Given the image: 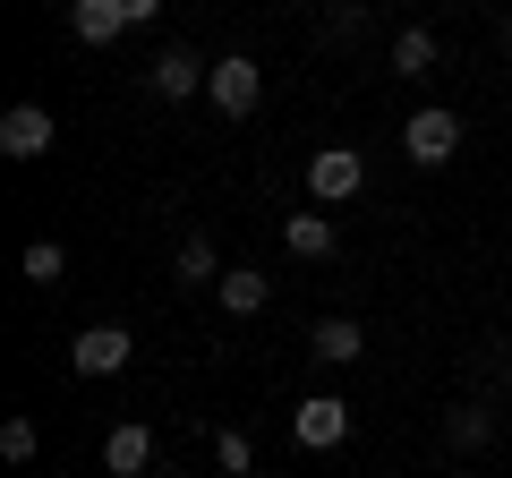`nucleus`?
<instances>
[{"mask_svg": "<svg viewBox=\"0 0 512 478\" xmlns=\"http://www.w3.org/2000/svg\"><path fill=\"white\" fill-rule=\"evenodd\" d=\"M402 154H410V163H419V171L453 163V154H461V111H444V103L410 111V120H402Z\"/></svg>", "mask_w": 512, "mask_h": 478, "instance_id": "nucleus-1", "label": "nucleus"}, {"mask_svg": "<svg viewBox=\"0 0 512 478\" xmlns=\"http://www.w3.org/2000/svg\"><path fill=\"white\" fill-rule=\"evenodd\" d=\"M205 94H214V111L248 120V111L265 103V69H256L248 52H222V60H214V77H205Z\"/></svg>", "mask_w": 512, "mask_h": 478, "instance_id": "nucleus-2", "label": "nucleus"}, {"mask_svg": "<svg viewBox=\"0 0 512 478\" xmlns=\"http://www.w3.org/2000/svg\"><path fill=\"white\" fill-rule=\"evenodd\" d=\"M52 146H60V129H52L43 103H9L0 111V154H9V163H43Z\"/></svg>", "mask_w": 512, "mask_h": 478, "instance_id": "nucleus-3", "label": "nucleus"}, {"mask_svg": "<svg viewBox=\"0 0 512 478\" xmlns=\"http://www.w3.org/2000/svg\"><path fill=\"white\" fill-rule=\"evenodd\" d=\"M359 180H367V163L350 146H316L308 154V197L316 205H350V197H359Z\"/></svg>", "mask_w": 512, "mask_h": 478, "instance_id": "nucleus-4", "label": "nucleus"}, {"mask_svg": "<svg viewBox=\"0 0 512 478\" xmlns=\"http://www.w3.org/2000/svg\"><path fill=\"white\" fill-rule=\"evenodd\" d=\"M128 359H137V342H128L120 325H86V333L69 342V368H77V376H120Z\"/></svg>", "mask_w": 512, "mask_h": 478, "instance_id": "nucleus-5", "label": "nucleus"}, {"mask_svg": "<svg viewBox=\"0 0 512 478\" xmlns=\"http://www.w3.org/2000/svg\"><path fill=\"white\" fill-rule=\"evenodd\" d=\"M291 436L308 444V453H333V444L350 436V402H333V393H308V402L291 410Z\"/></svg>", "mask_w": 512, "mask_h": 478, "instance_id": "nucleus-6", "label": "nucleus"}, {"mask_svg": "<svg viewBox=\"0 0 512 478\" xmlns=\"http://www.w3.org/2000/svg\"><path fill=\"white\" fill-rule=\"evenodd\" d=\"M214 77V60H197L188 43H171V52H154V69H146V86L163 94V103H188V94Z\"/></svg>", "mask_w": 512, "mask_h": 478, "instance_id": "nucleus-7", "label": "nucleus"}, {"mask_svg": "<svg viewBox=\"0 0 512 478\" xmlns=\"http://www.w3.org/2000/svg\"><path fill=\"white\" fill-rule=\"evenodd\" d=\"M359 350H367V333L350 325V316H316V333H308V359H316V368H350Z\"/></svg>", "mask_w": 512, "mask_h": 478, "instance_id": "nucleus-8", "label": "nucleus"}, {"mask_svg": "<svg viewBox=\"0 0 512 478\" xmlns=\"http://www.w3.org/2000/svg\"><path fill=\"white\" fill-rule=\"evenodd\" d=\"M146 461H154V436H146L137 419H120V427L103 436V470H111V478H137Z\"/></svg>", "mask_w": 512, "mask_h": 478, "instance_id": "nucleus-9", "label": "nucleus"}, {"mask_svg": "<svg viewBox=\"0 0 512 478\" xmlns=\"http://www.w3.org/2000/svg\"><path fill=\"white\" fill-rule=\"evenodd\" d=\"M214 291H222V308H231V316H256L265 299H274V282L256 274V265H222V282H214Z\"/></svg>", "mask_w": 512, "mask_h": 478, "instance_id": "nucleus-10", "label": "nucleus"}, {"mask_svg": "<svg viewBox=\"0 0 512 478\" xmlns=\"http://www.w3.org/2000/svg\"><path fill=\"white\" fill-rule=\"evenodd\" d=\"M69 26H77V43H111L128 26V9L120 0H69Z\"/></svg>", "mask_w": 512, "mask_h": 478, "instance_id": "nucleus-11", "label": "nucleus"}, {"mask_svg": "<svg viewBox=\"0 0 512 478\" xmlns=\"http://www.w3.org/2000/svg\"><path fill=\"white\" fill-rule=\"evenodd\" d=\"M282 248H291V257H333V214H316V205L291 214L282 222Z\"/></svg>", "mask_w": 512, "mask_h": 478, "instance_id": "nucleus-12", "label": "nucleus"}, {"mask_svg": "<svg viewBox=\"0 0 512 478\" xmlns=\"http://www.w3.org/2000/svg\"><path fill=\"white\" fill-rule=\"evenodd\" d=\"M436 69V35H427V26H402V35H393V77H427Z\"/></svg>", "mask_w": 512, "mask_h": 478, "instance_id": "nucleus-13", "label": "nucleus"}, {"mask_svg": "<svg viewBox=\"0 0 512 478\" xmlns=\"http://www.w3.org/2000/svg\"><path fill=\"white\" fill-rule=\"evenodd\" d=\"M495 436V419L478 402H461V410H444V444H453V453H478V444Z\"/></svg>", "mask_w": 512, "mask_h": 478, "instance_id": "nucleus-14", "label": "nucleus"}, {"mask_svg": "<svg viewBox=\"0 0 512 478\" xmlns=\"http://www.w3.org/2000/svg\"><path fill=\"white\" fill-rule=\"evenodd\" d=\"M18 265H26V282H35V291H60V282H69V257H60V239H35Z\"/></svg>", "mask_w": 512, "mask_h": 478, "instance_id": "nucleus-15", "label": "nucleus"}, {"mask_svg": "<svg viewBox=\"0 0 512 478\" xmlns=\"http://www.w3.org/2000/svg\"><path fill=\"white\" fill-rule=\"evenodd\" d=\"M180 282H188V291H197V282H222V257H214V239H205V231L180 239Z\"/></svg>", "mask_w": 512, "mask_h": 478, "instance_id": "nucleus-16", "label": "nucleus"}, {"mask_svg": "<svg viewBox=\"0 0 512 478\" xmlns=\"http://www.w3.org/2000/svg\"><path fill=\"white\" fill-rule=\"evenodd\" d=\"M214 461H222V478H248L256 470V444L239 436V427H214Z\"/></svg>", "mask_w": 512, "mask_h": 478, "instance_id": "nucleus-17", "label": "nucleus"}, {"mask_svg": "<svg viewBox=\"0 0 512 478\" xmlns=\"http://www.w3.org/2000/svg\"><path fill=\"white\" fill-rule=\"evenodd\" d=\"M0 461H35V419H0Z\"/></svg>", "mask_w": 512, "mask_h": 478, "instance_id": "nucleus-18", "label": "nucleus"}, {"mask_svg": "<svg viewBox=\"0 0 512 478\" xmlns=\"http://www.w3.org/2000/svg\"><path fill=\"white\" fill-rule=\"evenodd\" d=\"M359 26H367V9H333V18H325V35H333V43H350Z\"/></svg>", "mask_w": 512, "mask_h": 478, "instance_id": "nucleus-19", "label": "nucleus"}, {"mask_svg": "<svg viewBox=\"0 0 512 478\" xmlns=\"http://www.w3.org/2000/svg\"><path fill=\"white\" fill-rule=\"evenodd\" d=\"M128 9V26H146V18H163V0H120Z\"/></svg>", "mask_w": 512, "mask_h": 478, "instance_id": "nucleus-20", "label": "nucleus"}, {"mask_svg": "<svg viewBox=\"0 0 512 478\" xmlns=\"http://www.w3.org/2000/svg\"><path fill=\"white\" fill-rule=\"evenodd\" d=\"M504 43H512V9H504Z\"/></svg>", "mask_w": 512, "mask_h": 478, "instance_id": "nucleus-21", "label": "nucleus"}, {"mask_svg": "<svg viewBox=\"0 0 512 478\" xmlns=\"http://www.w3.org/2000/svg\"><path fill=\"white\" fill-rule=\"evenodd\" d=\"M504 393H512V368H504Z\"/></svg>", "mask_w": 512, "mask_h": 478, "instance_id": "nucleus-22", "label": "nucleus"}]
</instances>
